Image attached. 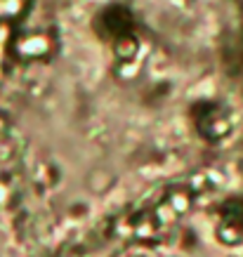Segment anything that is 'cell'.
Returning <instances> with one entry per match:
<instances>
[{
    "label": "cell",
    "instance_id": "obj_1",
    "mask_svg": "<svg viewBox=\"0 0 243 257\" xmlns=\"http://www.w3.org/2000/svg\"><path fill=\"white\" fill-rule=\"evenodd\" d=\"M57 257H243V215L182 187Z\"/></svg>",
    "mask_w": 243,
    "mask_h": 257
}]
</instances>
